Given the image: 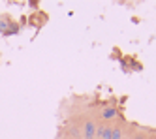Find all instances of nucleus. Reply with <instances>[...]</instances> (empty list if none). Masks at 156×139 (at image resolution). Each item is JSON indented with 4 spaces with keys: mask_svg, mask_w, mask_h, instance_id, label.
<instances>
[{
    "mask_svg": "<svg viewBox=\"0 0 156 139\" xmlns=\"http://www.w3.org/2000/svg\"><path fill=\"white\" fill-rule=\"evenodd\" d=\"M94 139H98V137H94Z\"/></svg>",
    "mask_w": 156,
    "mask_h": 139,
    "instance_id": "4",
    "label": "nucleus"
},
{
    "mask_svg": "<svg viewBox=\"0 0 156 139\" xmlns=\"http://www.w3.org/2000/svg\"><path fill=\"white\" fill-rule=\"evenodd\" d=\"M111 139H122V128H113V135Z\"/></svg>",
    "mask_w": 156,
    "mask_h": 139,
    "instance_id": "3",
    "label": "nucleus"
},
{
    "mask_svg": "<svg viewBox=\"0 0 156 139\" xmlns=\"http://www.w3.org/2000/svg\"><path fill=\"white\" fill-rule=\"evenodd\" d=\"M102 119H104V120H113V119H117V109H115V107H107V109H104Z\"/></svg>",
    "mask_w": 156,
    "mask_h": 139,
    "instance_id": "2",
    "label": "nucleus"
},
{
    "mask_svg": "<svg viewBox=\"0 0 156 139\" xmlns=\"http://www.w3.org/2000/svg\"><path fill=\"white\" fill-rule=\"evenodd\" d=\"M81 134H83V139H94V137H96V122H94L92 119H88V120L83 124Z\"/></svg>",
    "mask_w": 156,
    "mask_h": 139,
    "instance_id": "1",
    "label": "nucleus"
}]
</instances>
